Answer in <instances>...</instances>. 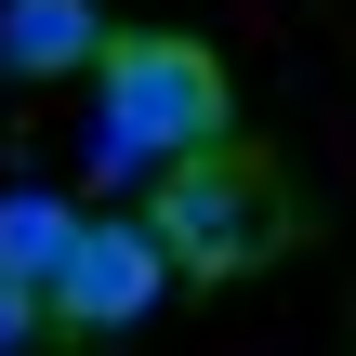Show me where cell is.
Returning a JSON list of instances; mask_svg holds the SVG:
<instances>
[{"instance_id":"6da1fadb","label":"cell","mask_w":356,"mask_h":356,"mask_svg":"<svg viewBox=\"0 0 356 356\" xmlns=\"http://www.w3.org/2000/svg\"><path fill=\"white\" fill-rule=\"evenodd\" d=\"M225 119H238V92H225V66H211V40H185V26H132V40H106V66H92V172H172V159H198V145H225Z\"/></svg>"},{"instance_id":"7a4b0ae2","label":"cell","mask_w":356,"mask_h":356,"mask_svg":"<svg viewBox=\"0 0 356 356\" xmlns=\"http://www.w3.org/2000/svg\"><path fill=\"white\" fill-rule=\"evenodd\" d=\"M145 225L172 238V264L238 277V264L264 251V172H251V159H225V145H198V159H172V172H159Z\"/></svg>"},{"instance_id":"3957f363","label":"cell","mask_w":356,"mask_h":356,"mask_svg":"<svg viewBox=\"0 0 356 356\" xmlns=\"http://www.w3.org/2000/svg\"><path fill=\"white\" fill-rule=\"evenodd\" d=\"M159 291H172V238H159L145 211H119V225H79V251H66V277H53V317H66V330H132Z\"/></svg>"},{"instance_id":"277c9868","label":"cell","mask_w":356,"mask_h":356,"mask_svg":"<svg viewBox=\"0 0 356 356\" xmlns=\"http://www.w3.org/2000/svg\"><path fill=\"white\" fill-rule=\"evenodd\" d=\"M106 13L92 0H0V79H66V66H106Z\"/></svg>"},{"instance_id":"5b68a950","label":"cell","mask_w":356,"mask_h":356,"mask_svg":"<svg viewBox=\"0 0 356 356\" xmlns=\"http://www.w3.org/2000/svg\"><path fill=\"white\" fill-rule=\"evenodd\" d=\"M79 225H92L79 198H53V185H0V277L53 304V277H66V251H79Z\"/></svg>"},{"instance_id":"8992f818","label":"cell","mask_w":356,"mask_h":356,"mask_svg":"<svg viewBox=\"0 0 356 356\" xmlns=\"http://www.w3.org/2000/svg\"><path fill=\"white\" fill-rule=\"evenodd\" d=\"M40 317H53V304H40V291H13V277H0V356H26V343H40Z\"/></svg>"}]
</instances>
